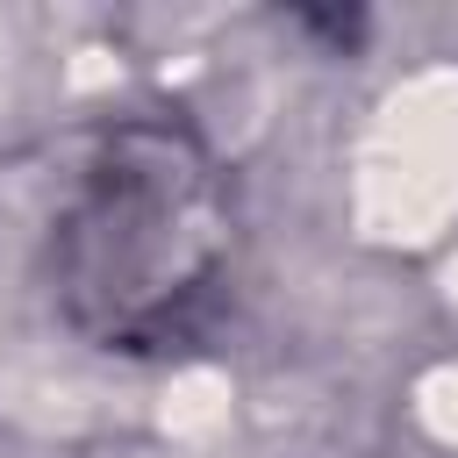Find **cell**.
<instances>
[{
	"mask_svg": "<svg viewBox=\"0 0 458 458\" xmlns=\"http://www.w3.org/2000/svg\"><path fill=\"white\" fill-rule=\"evenodd\" d=\"M229 258V193L193 129L129 114L107 122L72 179L50 236L64 315L107 351L186 344Z\"/></svg>",
	"mask_w": 458,
	"mask_h": 458,
	"instance_id": "obj_1",
	"label": "cell"
}]
</instances>
